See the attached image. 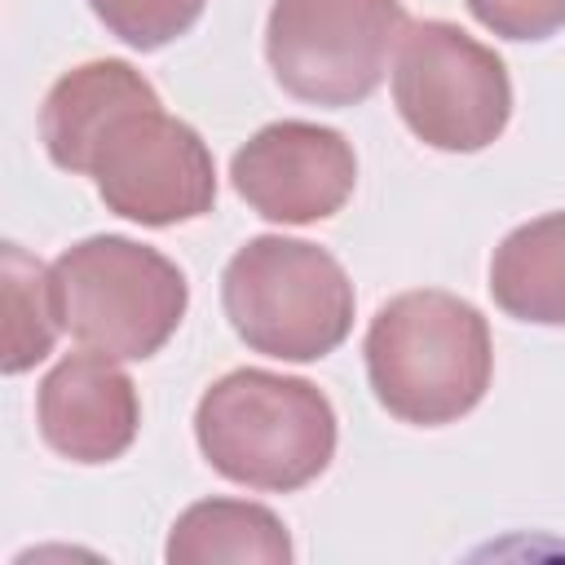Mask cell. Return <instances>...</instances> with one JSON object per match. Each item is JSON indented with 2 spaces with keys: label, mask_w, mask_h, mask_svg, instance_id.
<instances>
[{
  "label": "cell",
  "mask_w": 565,
  "mask_h": 565,
  "mask_svg": "<svg viewBox=\"0 0 565 565\" xmlns=\"http://www.w3.org/2000/svg\"><path fill=\"white\" fill-rule=\"evenodd\" d=\"M0 278H4V358H0V366H4V375H22L53 353V340L62 331L53 265H40L18 243H4Z\"/></svg>",
  "instance_id": "obj_13"
},
{
  "label": "cell",
  "mask_w": 565,
  "mask_h": 565,
  "mask_svg": "<svg viewBox=\"0 0 565 565\" xmlns=\"http://www.w3.org/2000/svg\"><path fill=\"white\" fill-rule=\"evenodd\" d=\"M490 296L508 318L565 327V212H543L494 247Z\"/></svg>",
  "instance_id": "obj_11"
},
{
  "label": "cell",
  "mask_w": 565,
  "mask_h": 565,
  "mask_svg": "<svg viewBox=\"0 0 565 565\" xmlns=\"http://www.w3.org/2000/svg\"><path fill=\"white\" fill-rule=\"evenodd\" d=\"M402 31V0H274L265 57L291 97L353 106L380 88Z\"/></svg>",
  "instance_id": "obj_6"
},
{
  "label": "cell",
  "mask_w": 565,
  "mask_h": 565,
  "mask_svg": "<svg viewBox=\"0 0 565 565\" xmlns=\"http://www.w3.org/2000/svg\"><path fill=\"white\" fill-rule=\"evenodd\" d=\"M238 199L278 225H313L335 216L358 185V154L344 132L309 119H278L252 132L234 159Z\"/></svg>",
  "instance_id": "obj_8"
},
{
  "label": "cell",
  "mask_w": 565,
  "mask_h": 565,
  "mask_svg": "<svg viewBox=\"0 0 565 565\" xmlns=\"http://www.w3.org/2000/svg\"><path fill=\"white\" fill-rule=\"evenodd\" d=\"M35 424H40V437L71 463L119 459L141 428L137 384L110 353H97V349L66 353L40 380Z\"/></svg>",
  "instance_id": "obj_9"
},
{
  "label": "cell",
  "mask_w": 565,
  "mask_h": 565,
  "mask_svg": "<svg viewBox=\"0 0 565 565\" xmlns=\"http://www.w3.org/2000/svg\"><path fill=\"white\" fill-rule=\"evenodd\" d=\"M194 437L221 477L287 494L327 472L335 455V411L327 393L300 375L238 366L203 388Z\"/></svg>",
  "instance_id": "obj_2"
},
{
  "label": "cell",
  "mask_w": 565,
  "mask_h": 565,
  "mask_svg": "<svg viewBox=\"0 0 565 565\" xmlns=\"http://www.w3.org/2000/svg\"><path fill=\"white\" fill-rule=\"evenodd\" d=\"M362 353L375 402L393 419L419 428L468 415L486 397L494 371L481 309L437 287L402 291L380 305Z\"/></svg>",
  "instance_id": "obj_1"
},
{
  "label": "cell",
  "mask_w": 565,
  "mask_h": 565,
  "mask_svg": "<svg viewBox=\"0 0 565 565\" xmlns=\"http://www.w3.org/2000/svg\"><path fill=\"white\" fill-rule=\"evenodd\" d=\"M393 106L402 124L433 150H486L512 115V79L503 57L463 26L424 18L406 22L393 53Z\"/></svg>",
  "instance_id": "obj_5"
},
{
  "label": "cell",
  "mask_w": 565,
  "mask_h": 565,
  "mask_svg": "<svg viewBox=\"0 0 565 565\" xmlns=\"http://www.w3.org/2000/svg\"><path fill=\"white\" fill-rule=\"evenodd\" d=\"M62 331L119 362L154 358L185 318L190 287L177 260L124 238L93 234L53 260Z\"/></svg>",
  "instance_id": "obj_4"
},
{
  "label": "cell",
  "mask_w": 565,
  "mask_h": 565,
  "mask_svg": "<svg viewBox=\"0 0 565 565\" xmlns=\"http://www.w3.org/2000/svg\"><path fill=\"white\" fill-rule=\"evenodd\" d=\"M221 300L238 340L278 362H318L353 331L344 265L305 238H247L221 274Z\"/></svg>",
  "instance_id": "obj_3"
},
{
  "label": "cell",
  "mask_w": 565,
  "mask_h": 565,
  "mask_svg": "<svg viewBox=\"0 0 565 565\" xmlns=\"http://www.w3.org/2000/svg\"><path fill=\"white\" fill-rule=\"evenodd\" d=\"M207 0H88V9L102 18L110 35H119L128 49H163L177 35H185Z\"/></svg>",
  "instance_id": "obj_14"
},
{
  "label": "cell",
  "mask_w": 565,
  "mask_h": 565,
  "mask_svg": "<svg viewBox=\"0 0 565 565\" xmlns=\"http://www.w3.org/2000/svg\"><path fill=\"white\" fill-rule=\"evenodd\" d=\"M150 97H159L150 79L119 57H97V62L66 71L40 106V137H44L49 159L62 172H84L88 150L102 137V128L128 106L150 102Z\"/></svg>",
  "instance_id": "obj_10"
},
{
  "label": "cell",
  "mask_w": 565,
  "mask_h": 565,
  "mask_svg": "<svg viewBox=\"0 0 565 565\" xmlns=\"http://www.w3.org/2000/svg\"><path fill=\"white\" fill-rule=\"evenodd\" d=\"M468 13L503 40H547L565 26V0H463Z\"/></svg>",
  "instance_id": "obj_15"
},
{
  "label": "cell",
  "mask_w": 565,
  "mask_h": 565,
  "mask_svg": "<svg viewBox=\"0 0 565 565\" xmlns=\"http://www.w3.org/2000/svg\"><path fill=\"white\" fill-rule=\"evenodd\" d=\"M84 177L97 181L106 212L137 225H181L216 203V163L207 141L159 97L115 115L88 150Z\"/></svg>",
  "instance_id": "obj_7"
},
{
  "label": "cell",
  "mask_w": 565,
  "mask_h": 565,
  "mask_svg": "<svg viewBox=\"0 0 565 565\" xmlns=\"http://www.w3.org/2000/svg\"><path fill=\"white\" fill-rule=\"evenodd\" d=\"M163 556L172 565H216V561L287 565L291 561V539H287V525L265 503L199 499L172 521Z\"/></svg>",
  "instance_id": "obj_12"
}]
</instances>
